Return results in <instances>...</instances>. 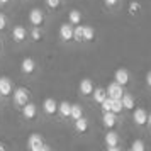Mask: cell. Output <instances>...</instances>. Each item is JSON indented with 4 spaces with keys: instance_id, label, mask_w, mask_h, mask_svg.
I'll use <instances>...</instances> for the list:
<instances>
[{
    "instance_id": "cell-17",
    "label": "cell",
    "mask_w": 151,
    "mask_h": 151,
    "mask_svg": "<svg viewBox=\"0 0 151 151\" xmlns=\"http://www.w3.org/2000/svg\"><path fill=\"white\" fill-rule=\"evenodd\" d=\"M73 127H75V131L78 134H85V132L88 131V119L85 116L75 119V121H73Z\"/></svg>"
},
{
    "instance_id": "cell-35",
    "label": "cell",
    "mask_w": 151,
    "mask_h": 151,
    "mask_svg": "<svg viewBox=\"0 0 151 151\" xmlns=\"http://www.w3.org/2000/svg\"><path fill=\"white\" fill-rule=\"evenodd\" d=\"M2 51H4V39H2V36H0V55H2Z\"/></svg>"
},
{
    "instance_id": "cell-3",
    "label": "cell",
    "mask_w": 151,
    "mask_h": 151,
    "mask_svg": "<svg viewBox=\"0 0 151 151\" xmlns=\"http://www.w3.org/2000/svg\"><path fill=\"white\" fill-rule=\"evenodd\" d=\"M29 26H39V27H44L46 26V12L39 7H34L27 15Z\"/></svg>"
},
{
    "instance_id": "cell-28",
    "label": "cell",
    "mask_w": 151,
    "mask_h": 151,
    "mask_svg": "<svg viewBox=\"0 0 151 151\" xmlns=\"http://www.w3.org/2000/svg\"><path fill=\"white\" fill-rule=\"evenodd\" d=\"M131 150L132 151H144L146 150V144L141 139H136V141H132V144H131Z\"/></svg>"
},
{
    "instance_id": "cell-31",
    "label": "cell",
    "mask_w": 151,
    "mask_h": 151,
    "mask_svg": "<svg viewBox=\"0 0 151 151\" xmlns=\"http://www.w3.org/2000/svg\"><path fill=\"white\" fill-rule=\"evenodd\" d=\"M104 2H105V5L109 9H114V7L119 5V0H104Z\"/></svg>"
},
{
    "instance_id": "cell-14",
    "label": "cell",
    "mask_w": 151,
    "mask_h": 151,
    "mask_svg": "<svg viewBox=\"0 0 151 151\" xmlns=\"http://www.w3.org/2000/svg\"><path fill=\"white\" fill-rule=\"evenodd\" d=\"M134 112H132V121H134V124H137V126H144L146 124V121H148V112L144 109H141V107H134Z\"/></svg>"
},
{
    "instance_id": "cell-2",
    "label": "cell",
    "mask_w": 151,
    "mask_h": 151,
    "mask_svg": "<svg viewBox=\"0 0 151 151\" xmlns=\"http://www.w3.org/2000/svg\"><path fill=\"white\" fill-rule=\"evenodd\" d=\"M27 150L29 151H51V146L46 144L42 134L32 132V134L27 137Z\"/></svg>"
},
{
    "instance_id": "cell-37",
    "label": "cell",
    "mask_w": 151,
    "mask_h": 151,
    "mask_svg": "<svg viewBox=\"0 0 151 151\" xmlns=\"http://www.w3.org/2000/svg\"><path fill=\"white\" fill-rule=\"evenodd\" d=\"M0 100H2V97H0Z\"/></svg>"
},
{
    "instance_id": "cell-7",
    "label": "cell",
    "mask_w": 151,
    "mask_h": 151,
    "mask_svg": "<svg viewBox=\"0 0 151 151\" xmlns=\"http://www.w3.org/2000/svg\"><path fill=\"white\" fill-rule=\"evenodd\" d=\"M104 141H105V146H107V150L109 151H119V134H117L114 129H109L105 132V136H104Z\"/></svg>"
},
{
    "instance_id": "cell-12",
    "label": "cell",
    "mask_w": 151,
    "mask_h": 151,
    "mask_svg": "<svg viewBox=\"0 0 151 151\" xmlns=\"http://www.w3.org/2000/svg\"><path fill=\"white\" fill-rule=\"evenodd\" d=\"M93 88H95V85H93V82L90 78H83L82 82H80V85H78V92L83 97H92Z\"/></svg>"
},
{
    "instance_id": "cell-4",
    "label": "cell",
    "mask_w": 151,
    "mask_h": 151,
    "mask_svg": "<svg viewBox=\"0 0 151 151\" xmlns=\"http://www.w3.org/2000/svg\"><path fill=\"white\" fill-rule=\"evenodd\" d=\"M21 117L26 121V122H34L39 117V110H37V105L32 102H27L24 107L21 109Z\"/></svg>"
},
{
    "instance_id": "cell-38",
    "label": "cell",
    "mask_w": 151,
    "mask_h": 151,
    "mask_svg": "<svg viewBox=\"0 0 151 151\" xmlns=\"http://www.w3.org/2000/svg\"><path fill=\"white\" fill-rule=\"evenodd\" d=\"M24 2H27V0H24Z\"/></svg>"
},
{
    "instance_id": "cell-13",
    "label": "cell",
    "mask_w": 151,
    "mask_h": 151,
    "mask_svg": "<svg viewBox=\"0 0 151 151\" xmlns=\"http://www.w3.org/2000/svg\"><path fill=\"white\" fill-rule=\"evenodd\" d=\"M105 90H107V97H110V99H121V97L124 95L122 85H119L117 82L109 83V87H107Z\"/></svg>"
},
{
    "instance_id": "cell-21",
    "label": "cell",
    "mask_w": 151,
    "mask_h": 151,
    "mask_svg": "<svg viewBox=\"0 0 151 151\" xmlns=\"http://www.w3.org/2000/svg\"><path fill=\"white\" fill-rule=\"evenodd\" d=\"M68 22L71 24V26L82 24V12H80V10H76V9L70 10V12H68Z\"/></svg>"
},
{
    "instance_id": "cell-18",
    "label": "cell",
    "mask_w": 151,
    "mask_h": 151,
    "mask_svg": "<svg viewBox=\"0 0 151 151\" xmlns=\"http://www.w3.org/2000/svg\"><path fill=\"white\" fill-rule=\"evenodd\" d=\"M70 112H71V104L70 102L63 100V102L58 104V112H56V116L60 117V119H70Z\"/></svg>"
},
{
    "instance_id": "cell-8",
    "label": "cell",
    "mask_w": 151,
    "mask_h": 151,
    "mask_svg": "<svg viewBox=\"0 0 151 151\" xmlns=\"http://www.w3.org/2000/svg\"><path fill=\"white\" fill-rule=\"evenodd\" d=\"M12 92H14V82L9 76H0V97H2V100L12 97Z\"/></svg>"
},
{
    "instance_id": "cell-15",
    "label": "cell",
    "mask_w": 151,
    "mask_h": 151,
    "mask_svg": "<svg viewBox=\"0 0 151 151\" xmlns=\"http://www.w3.org/2000/svg\"><path fill=\"white\" fill-rule=\"evenodd\" d=\"M129 80H131V75H129V71L126 68H119V70H116V73H114V82H117L119 85H127L129 83Z\"/></svg>"
},
{
    "instance_id": "cell-10",
    "label": "cell",
    "mask_w": 151,
    "mask_h": 151,
    "mask_svg": "<svg viewBox=\"0 0 151 151\" xmlns=\"http://www.w3.org/2000/svg\"><path fill=\"white\" fill-rule=\"evenodd\" d=\"M60 39L63 42H70L73 41V26L70 22H65L60 26Z\"/></svg>"
},
{
    "instance_id": "cell-34",
    "label": "cell",
    "mask_w": 151,
    "mask_h": 151,
    "mask_svg": "<svg viewBox=\"0 0 151 151\" xmlns=\"http://www.w3.org/2000/svg\"><path fill=\"white\" fill-rule=\"evenodd\" d=\"M5 150H9V144H5V143H0V151H5Z\"/></svg>"
},
{
    "instance_id": "cell-11",
    "label": "cell",
    "mask_w": 151,
    "mask_h": 151,
    "mask_svg": "<svg viewBox=\"0 0 151 151\" xmlns=\"http://www.w3.org/2000/svg\"><path fill=\"white\" fill-rule=\"evenodd\" d=\"M44 37H46V31H44V27L31 26V29H29V39H31V41L32 42H41Z\"/></svg>"
},
{
    "instance_id": "cell-26",
    "label": "cell",
    "mask_w": 151,
    "mask_h": 151,
    "mask_svg": "<svg viewBox=\"0 0 151 151\" xmlns=\"http://www.w3.org/2000/svg\"><path fill=\"white\" fill-rule=\"evenodd\" d=\"M124 110V107H122V102H121V99H112V109H110V112H114V114H121Z\"/></svg>"
},
{
    "instance_id": "cell-22",
    "label": "cell",
    "mask_w": 151,
    "mask_h": 151,
    "mask_svg": "<svg viewBox=\"0 0 151 151\" xmlns=\"http://www.w3.org/2000/svg\"><path fill=\"white\" fill-rule=\"evenodd\" d=\"M95 39V29L92 26H83V42H92Z\"/></svg>"
},
{
    "instance_id": "cell-25",
    "label": "cell",
    "mask_w": 151,
    "mask_h": 151,
    "mask_svg": "<svg viewBox=\"0 0 151 151\" xmlns=\"http://www.w3.org/2000/svg\"><path fill=\"white\" fill-rule=\"evenodd\" d=\"M44 4L51 12H58L63 5V0H44Z\"/></svg>"
},
{
    "instance_id": "cell-29",
    "label": "cell",
    "mask_w": 151,
    "mask_h": 151,
    "mask_svg": "<svg viewBox=\"0 0 151 151\" xmlns=\"http://www.w3.org/2000/svg\"><path fill=\"white\" fill-rule=\"evenodd\" d=\"M7 26H9V19H7V15L5 14H2L0 12V34L7 29Z\"/></svg>"
},
{
    "instance_id": "cell-6",
    "label": "cell",
    "mask_w": 151,
    "mask_h": 151,
    "mask_svg": "<svg viewBox=\"0 0 151 151\" xmlns=\"http://www.w3.org/2000/svg\"><path fill=\"white\" fill-rule=\"evenodd\" d=\"M10 37L14 39V42H17V44H24V42H27L29 39V31L27 27H24V26H14L12 27V31H10Z\"/></svg>"
},
{
    "instance_id": "cell-33",
    "label": "cell",
    "mask_w": 151,
    "mask_h": 151,
    "mask_svg": "<svg viewBox=\"0 0 151 151\" xmlns=\"http://www.w3.org/2000/svg\"><path fill=\"white\" fill-rule=\"evenodd\" d=\"M146 83H148V87H151V70L148 71V75H146Z\"/></svg>"
},
{
    "instance_id": "cell-9",
    "label": "cell",
    "mask_w": 151,
    "mask_h": 151,
    "mask_svg": "<svg viewBox=\"0 0 151 151\" xmlns=\"http://www.w3.org/2000/svg\"><path fill=\"white\" fill-rule=\"evenodd\" d=\"M56 112H58V102H56L55 99H44V102H42V114L46 117H53L56 116Z\"/></svg>"
},
{
    "instance_id": "cell-32",
    "label": "cell",
    "mask_w": 151,
    "mask_h": 151,
    "mask_svg": "<svg viewBox=\"0 0 151 151\" xmlns=\"http://www.w3.org/2000/svg\"><path fill=\"white\" fill-rule=\"evenodd\" d=\"M12 4V0H0V7H9Z\"/></svg>"
},
{
    "instance_id": "cell-19",
    "label": "cell",
    "mask_w": 151,
    "mask_h": 151,
    "mask_svg": "<svg viewBox=\"0 0 151 151\" xmlns=\"http://www.w3.org/2000/svg\"><path fill=\"white\" fill-rule=\"evenodd\" d=\"M92 99H93V102H95V104L100 105V104L107 99V90L104 88V87H95L93 92H92Z\"/></svg>"
},
{
    "instance_id": "cell-27",
    "label": "cell",
    "mask_w": 151,
    "mask_h": 151,
    "mask_svg": "<svg viewBox=\"0 0 151 151\" xmlns=\"http://www.w3.org/2000/svg\"><path fill=\"white\" fill-rule=\"evenodd\" d=\"M127 12H129L131 15H137L139 12H141V4L136 2V0H132V2L129 4V7H127Z\"/></svg>"
},
{
    "instance_id": "cell-30",
    "label": "cell",
    "mask_w": 151,
    "mask_h": 151,
    "mask_svg": "<svg viewBox=\"0 0 151 151\" xmlns=\"http://www.w3.org/2000/svg\"><path fill=\"white\" fill-rule=\"evenodd\" d=\"M100 107H102L104 112H110V109H112V99H110V97H107V99L100 104Z\"/></svg>"
},
{
    "instance_id": "cell-23",
    "label": "cell",
    "mask_w": 151,
    "mask_h": 151,
    "mask_svg": "<svg viewBox=\"0 0 151 151\" xmlns=\"http://www.w3.org/2000/svg\"><path fill=\"white\" fill-rule=\"evenodd\" d=\"M83 116V107L80 104H71V112H70V119H78Z\"/></svg>"
},
{
    "instance_id": "cell-24",
    "label": "cell",
    "mask_w": 151,
    "mask_h": 151,
    "mask_svg": "<svg viewBox=\"0 0 151 151\" xmlns=\"http://www.w3.org/2000/svg\"><path fill=\"white\" fill-rule=\"evenodd\" d=\"M73 41L83 42V26H82V24L73 26Z\"/></svg>"
},
{
    "instance_id": "cell-1",
    "label": "cell",
    "mask_w": 151,
    "mask_h": 151,
    "mask_svg": "<svg viewBox=\"0 0 151 151\" xmlns=\"http://www.w3.org/2000/svg\"><path fill=\"white\" fill-rule=\"evenodd\" d=\"M12 102H14V107L21 110L27 102H31V90L26 88V87H17L12 92Z\"/></svg>"
},
{
    "instance_id": "cell-36",
    "label": "cell",
    "mask_w": 151,
    "mask_h": 151,
    "mask_svg": "<svg viewBox=\"0 0 151 151\" xmlns=\"http://www.w3.org/2000/svg\"><path fill=\"white\" fill-rule=\"evenodd\" d=\"M146 124L151 127V114H148V121H146Z\"/></svg>"
},
{
    "instance_id": "cell-16",
    "label": "cell",
    "mask_w": 151,
    "mask_h": 151,
    "mask_svg": "<svg viewBox=\"0 0 151 151\" xmlns=\"http://www.w3.org/2000/svg\"><path fill=\"white\" fill-rule=\"evenodd\" d=\"M102 124L105 129H114L117 124V114L114 112H104L102 114Z\"/></svg>"
},
{
    "instance_id": "cell-5",
    "label": "cell",
    "mask_w": 151,
    "mask_h": 151,
    "mask_svg": "<svg viewBox=\"0 0 151 151\" xmlns=\"http://www.w3.org/2000/svg\"><path fill=\"white\" fill-rule=\"evenodd\" d=\"M21 73L24 76H34L36 73H37V63H36V60L34 58H24V60H22L21 61Z\"/></svg>"
},
{
    "instance_id": "cell-20",
    "label": "cell",
    "mask_w": 151,
    "mask_h": 151,
    "mask_svg": "<svg viewBox=\"0 0 151 151\" xmlns=\"http://www.w3.org/2000/svg\"><path fill=\"white\" fill-rule=\"evenodd\" d=\"M121 102H122V107L124 110H132L136 107V102H134V97L131 95V93H124L121 97Z\"/></svg>"
}]
</instances>
